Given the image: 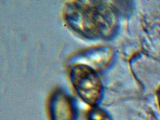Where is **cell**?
Instances as JSON below:
<instances>
[{"label": "cell", "mask_w": 160, "mask_h": 120, "mask_svg": "<svg viewBox=\"0 0 160 120\" xmlns=\"http://www.w3.org/2000/svg\"><path fill=\"white\" fill-rule=\"evenodd\" d=\"M70 80L78 96L87 105L97 107L102 97L103 88L96 70L82 63H72Z\"/></svg>", "instance_id": "7a4b0ae2"}, {"label": "cell", "mask_w": 160, "mask_h": 120, "mask_svg": "<svg viewBox=\"0 0 160 120\" xmlns=\"http://www.w3.org/2000/svg\"><path fill=\"white\" fill-rule=\"evenodd\" d=\"M86 120H111L108 114L101 108L92 107L88 111Z\"/></svg>", "instance_id": "5b68a950"}, {"label": "cell", "mask_w": 160, "mask_h": 120, "mask_svg": "<svg viewBox=\"0 0 160 120\" xmlns=\"http://www.w3.org/2000/svg\"><path fill=\"white\" fill-rule=\"evenodd\" d=\"M48 113L49 120H78L79 116L76 101L61 89H56L49 96Z\"/></svg>", "instance_id": "3957f363"}, {"label": "cell", "mask_w": 160, "mask_h": 120, "mask_svg": "<svg viewBox=\"0 0 160 120\" xmlns=\"http://www.w3.org/2000/svg\"><path fill=\"white\" fill-rule=\"evenodd\" d=\"M111 52L104 47L88 48L80 52L73 58L72 63H82L92 68L95 70L102 69L108 63Z\"/></svg>", "instance_id": "277c9868"}, {"label": "cell", "mask_w": 160, "mask_h": 120, "mask_svg": "<svg viewBox=\"0 0 160 120\" xmlns=\"http://www.w3.org/2000/svg\"><path fill=\"white\" fill-rule=\"evenodd\" d=\"M63 16L73 31L88 39L108 38L117 27L115 11L106 1H67Z\"/></svg>", "instance_id": "6da1fadb"}]
</instances>
